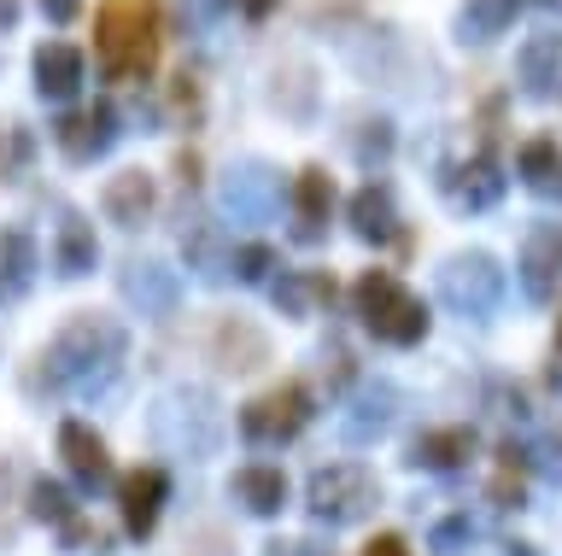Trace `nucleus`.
Returning <instances> with one entry per match:
<instances>
[{
    "label": "nucleus",
    "instance_id": "1",
    "mask_svg": "<svg viewBox=\"0 0 562 556\" xmlns=\"http://www.w3.org/2000/svg\"><path fill=\"white\" fill-rule=\"evenodd\" d=\"M123 352H130L123 322L100 317V310H77V317H70L59 334H53L42 352H35L24 387H30V393H65V387L94 393V375H100V370H117Z\"/></svg>",
    "mask_w": 562,
    "mask_h": 556
},
{
    "label": "nucleus",
    "instance_id": "2",
    "mask_svg": "<svg viewBox=\"0 0 562 556\" xmlns=\"http://www.w3.org/2000/svg\"><path fill=\"white\" fill-rule=\"evenodd\" d=\"M165 42L158 0H105L94 12V59L112 82H147Z\"/></svg>",
    "mask_w": 562,
    "mask_h": 556
},
{
    "label": "nucleus",
    "instance_id": "3",
    "mask_svg": "<svg viewBox=\"0 0 562 556\" xmlns=\"http://www.w3.org/2000/svg\"><path fill=\"white\" fill-rule=\"evenodd\" d=\"M351 305H358V317H363L369 334H375L381 345H398V352L422 345V340H428V328H434V310L422 305L393 270H363L358 282H351Z\"/></svg>",
    "mask_w": 562,
    "mask_h": 556
},
{
    "label": "nucleus",
    "instance_id": "4",
    "mask_svg": "<svg viewBox=\"0 0 562 556\" xmlns=\"http://www.w3.org/2000/svg\"><path fill=\"white\" fill-rule=\"evenodd\" d=\"M504 287H509L504 264H498L492 252H481V247H469V252H451L446 264H439V275H434V293H439V305H451L457 317H474V322H486L492 310L504 305Z\"/></svg>",
    "mask_w": 562,
    "mask_h": 556
},
{
    "label": "nucleus",
    "instance_id": "5",
    "mask_svg": "<svg viewBox=\"0 0 562 556\" xmlns=\"http://www.w3.org/2000/svg\"><path fill=\"white\" fill-rule=\"evenodd\" d=\"M305 503H311L316 521H328V527H351V521H363L381 503V480L369 475L363 463H323L305 480Z\"/></svg>",
    "mask_w": 562,
    "mask_h": 556
},
{
    "label": "nucleus",
    "instance_id": "6",
    "mask_svg": "<svg viewBox=\"0 0 562 556\" xmlns=\"http://www.w3.org/2000/svg\"><path fill=\"white\" fill-rule=\"evenodd\" d=\"M311 387L305 381H281V387H270L263 398H252V405L240 410V433L252 445H288V440H299L305 433V422H311Z\"/></svg>",
    "mask_w": 562,
    "mask_h": 556
},
{
    "label": "nucleus",
    "instance_id": "7",
    "mask_svg": "<svg viewBox=\"0 0 562 556\" xmlns=\"http://www.w3.org/2000/svg\"><path fill=\"white\" fill-rule=\"evenodd\" d=\"M509 177L498 170V159H492L486 147H474L469 159H451L439 164V194H446L457 212H492V205L504 200Z\"/></svg>",
    "mask_w": 562,
    "mask_h": 556
},
{
    "label": "nucleus",
    "instance_id": "8",
    "mask_svg": "<svg viewBox=\"0 0 562 556\" xmlns=\"http://www.w3.org/2000/svg\"><path fill=\"white\" fill-rule=\"evenodd\" d=\"M117 135H123L117 112L105 106V100H94V106H77V112H65L59 124H53V147H59L70 164H94L117 147Z\"/></svg>",
    "mask_w": 562,
    "mask_h": 556
},
{
    "label": "nucleus",
    "instance_id": "9",
    "mask_svg": "<svg viewBox=\"0 0 562 556\" xmlns=\"http://www.w3.org/2000/svg\"><path fill=\"white\" fill-rule=\"evenodd\" d=\"M516 275H521V293L533 305L562 299V223H533V229H527Z\"/></svg>",
    "mask_w": 562,
    "mask_h": 556
},
{
    "label": "nucleus",
    "instance_id": "10",
    "mask_svg": "<svg viewBox=\"0 0 562 556\" xmlns=\"http://www.w3.org/2000/svg\"><path fill=\"white\" fill-rule=\"evenodd\" d=\"M182 428V445H188V457H205V451H217V433H223V416L217 405H211L205 393H170V398H158V410H153V428Z\"/></svg>",
    "mask_w": 562,
    "mask_h": 556
},
{
    "label": "nucleus",
    "instance_id": "11",
    "mask_svg": "<svg viewBox=\"0 0 562 556\" xmlns=\"http://www.w3.org/2000/svg\"><path fill=\"white\" fill-rule=\"evenodd\" d=\"M211 363L217 370H228V375H252V370H263L270 363V334H263L258 322H246V317H223L217 328H211Z\"/></svg>",
    "mask_w": 562,
    "mask_h": 556
},
{
    "label": "nucleus",
    "instance_id": "12",
    "mask_svg": "<svg viewBox=\"0 0 562 556\" xmlns=\"http://www.w3.org/2000/svg\"><path fill=\"white\" fill-rule=\"evenodd\" d=\"M170 498V475L158 463L147 468H130V475L117 480V503H123V527H130L135 538H147L158 527V510H165Z\"/></svg>",
    "mask_w": 562,
    "mask_h": 556
},
{
    "label": "nucleus",
    "instance_id": "13",
    "mask_svg": "<svg viewBox=\"0 0 562 556\" xmlns=\"http://www.w3.org/2000/svg\"><path fill=\"white\" fill-rule=\"evenodd\" d=\"M117 287H123V299H130V305H140V317H170L176 299H182L176 270L153 264V258H130L123 275H117Z\"/></svg>",
    "mask_w": 562,
    "mask_h": 556
},
{
    "label": "nucleus",
    "instance_id": "14",
    "mask_svg": "<svg viewBox=\"0 0 562 556\" xmlns=\"http://www.w3.org/2000/svg\"><path fill=\"white\" fill-rule=\"evenodd\" d=\"M82 77H88L82 47H70V42H42V47H35V94H42V100H53V106L77 100Z\"/></svg>",
    "mask_w": 562,
    "mask_h": 556
},
{
    "label": "nucleus",
    "instance_id": "15",
    "mask_svg": "<svg viewBox=\"0 0 562 556\" xmlns=\"http://www.w3.org/2000/svg\"><path fill=\"white\" fill-rule=\"evenodd\" d=\"M100 212L117 223V229H140L158 212V182L147 170H117L112 182L100 188Z\"/></svg>",
    "mask_w": 562,
    "mask_h": 556
},
{
    "label": "nucleus",
    "instance_id": "16",
    "mask_svg": "<svg viewBox=\"0 0 562 556\" xmlns=\"http://www.w3.org/2000/svg\"><path fill=\"white\" fill-rule=\"evenodd\" d=\"M351 235L369 240V247H386V240H404L398 229V200H393V182H363L351 194Z\"/></svg>",
    "mask_w": 562,
    "mask_h": 556
},
{
    "label": "nucleus",
    "instance_id": "17",
    "mask_svg": "<svg viewBox=\"0 0 562 556\" xmlns=\"http://www.w3.org/2000/svg\"><path fill=\"white\" fill-rule=\"evenodd\" d=\"M288 200H293V240H323V223H328V212H334V177L323 164H305L293 177V188H288Z\"/></svg>",
    "mask_w": 562,
    "mask_h": 556
},
{
    "label": "nucleus",
    "instance_id": "18",
    "mask_svg": "<svg viewBox=\"0 0 562 556\" xmlns=\"http://www.w3.org/2000/svg\"><path fill=\"white\" fill-rule=\"evenodd\" d=\"M474 457V428L451 422V428H422L411 440V468H428V475H451V468H463Z\"/></svg>",
    "mask_w": 562,
    "mask_h": 556
},
{
    "label": "nucleus",
    "instance_id": "19",
    "mask_svg": "<svg viewBox=\"0 0 562 556\" xmlns=\"http://www.w3.org/2000/svg\"><path fill=\"white\" fill-rule=\"evenodd\" d=\"M59 457L70 463V475H77L82 486H112V451H105V440L88 422H59Z\"/></svg>",
    "mask_w": 562,
    "mask_h": 556
},
{
    "label": "nucleus",
    "instance_id": "20",
    "mask_svg": "<svg viewBox=\"0 0 562 556\" xmlns=\"http://www.w3.org/2000/svg\"><path fill=\"white\" fill-rule=\"evenodd\" d=\"M228 498H235L246 515H281V503H288V475H281L276 463H240L235 475H228Z\"/></svg>",
    "mask_w": 562,
    "mask_h": 556
},
{
    "label": "nucleus",
    "instance_id": "21",
    "mask_svg": "<svg viewBox=\"0 0 562 556\" xmlns=\"http://www.w3.org/2000/svg\"><path fill=\"white\" fill-rule=\"evenodd\" d=\"M516 82L527 100H551L562 82V36H527L516 54Z\"/></svg>",
    "mask_w": 562,
    "mask_h": 556
},
{
    "label": "nucleus",
    "instance_id": "22",
    "mask_svg": "<svg viewBox=\"0 0 562 556\" xmlns=\"http://www.w3.org/2000/svg\"><path fill=\"white\" fill-rule=\"evenodd\" d=\"M35 270H42V247H35L30 229H0V305L24 299L35 287Z\"/></svg>",
    "mask_w": 562,
    "mask_h": 556
},
{
    "label": "nucleus",
    "instance_id": "23",
    "mask_svg": "<svg viewBox=\"0 0 562 556\" xmlns=\"http://www.w3.org/2000/svg\"><path fill=\"white\" fill-rule=\"evenodd\" d=\"M281 200V177H270L263 164H240V170H228V182H223V205L235 217L246 223H258V217H270V205Z\"/></svg>",
    "mask_w": 562,
    "mask_h": 556
},
{
    "label": "nucleus",
    "instance_id": "24",
    "mask_svg": "<svg viewBox=\"0 0 562 556\" xmlns=\"http://www.w3.org/2000/svg\"><path fill=\"white\" fill-rule=\"evenodd\" d=\"M100 264V240H94V223L65 212L59 217V235H53V270L65 275V282H82L88 270Z\"/></svg>",
    "mask_w": 562,
    "mask_h": 556
},
{
    "label": "nucleus",
    "instance_id": "25",
    "mask_svg": "<svg viewBox=\"0 0 562 556\" xmlns=\"http://www.w3.org/2000/svg\"><path fill=\"white\" fill-rule=\"evenodd\" d=\"M334 293H340V287H334V275L328 270H288V275H276V282H270V299L281 305V317H311V310L316 305H334Z\"/></svg>",
    "mask_w": 562,
    "mask_h": 556
},
{
    "label": "nucleus",
    "instance_id": "26",
    "mask_svg": "<svg viewBox=\"0 0 562 556\" xmlns=\"http://www.w3.org/2000/svg\"><path fill=\"white\" fill-rule=\"evenodd\" d=\"M527 0H463L457 7V42H498Z\"/></svg>",
    "mask_w": 562,
    "mask_h": 556
},
{
    "label": "nucleus",
    "instance_id": "27",
    "mask_svg": "<svg viewBox=\"0 0 562 556\" xmlns=\"http://www.w3.org/2000/svg\"><path fill=\"white\" fill-rule=\"evenodd\" d=\"M521 498H527V451L498 445V468L486 480V503L492 510H521Z\"/></svg>",
    "mask_w": 562,
    "mask_h": 556
},
{
    "label": "nucleus",
    "instance_id": "28",
    "mask_svg": "<svg viewBox=\"0 0 562 556\" xmlns=\"http://www.w3.org/2000/svg\"><path fill=\"white\" fill-rule=\"evenodd\" d=\"M557 164H562V141H557V135H527V141L516 147V170H521V182L533 188V194L551 188Z\"/></svg>",
    "mask_w": 562,
    "mask_h": 556
},
{
    "label": "nucleus",
    "instance_id": "29",
    "mask_svg": "<svg viewBox=\"0 0 562 556\" xmlns=\"http://www.w3.org/2000/svg\"><path fill=\"white\" fill-rule=\"evenodd\" d=\"M351 124H358V135H346V147H351V159H358L363 170H375V164L393 159L398 135H393V124H386V117H369V112H358Z\"/></svg>",
    "mask_w": 562,
    "mask_h": 556
},
{
    "label": "nucleus",
    "instance_id": "30",
    "mask_svg": "<svg viewBox=\"0 0 562 556\" xmlns=\"http://www.w3.org/2000/svg\"><path fill=\"white\" fill-rule=\"evenodd\" d=\"M393 405H398V393H393V387H375V393L358 405V416H346V440H351V445L381 440V433L393 428Z\"/></svg>",
    "mask_w": 562,
    "mask_h": 556
},
{
    "label": "nucleus",
    "instance_id": "31",
    "mask_svg": "<svg viewBox=\"0 0 562 556\" xmlns=\"http://www.w3.org/2000/svg\"><path fill=\"white\" fill-rule=\"evenodd\" d=\"M30 515H35V521H53V527H70L82 510H77V498H70L59 480L42 475V480H30Z\"/></svg>",
    "mask_w": 562,
    "mask_h": 556
},
{
    "label": "nucleus",
    "instance_id": "32",
    "mask_svg": "<svg viewBox=\"0 0 562 556\" xmlns=\"http://www.w3.org/2000/svg\"><path fill=\"white\" fill-rule=\"evenodd\" d=\"M228 270H235L240 282H270V270H276V247H263V240H246V247L228 252Z\"/></svg>",
    "mask_w": 562,
    "mask_h": 556
},
{
    "label": "nucleus",
    "instance_id": "33",
    "mask_svg": "<svg viewBox=\"0 0 562 556\" xmlns=\"http://www.w3.org/2000/svg\"><path fill=\"white\" fill-rule=\"evenodd\" d=\"M469 545H474V521H469V510H463V515H446V521L434 527V538H428L434 556H463Z\"/></svg>",
    "mask_w": 562,
    "mask_h": 556
},
{
    "label": "nucleus",
    "instance_id": "34",
    "mask_svg": "<svg viewBox=\"0 0 562 556\" xmlns=\"http://www.w3.org/2000/svg\"><path fill=\"white\" fill-rule=\"evenodd\" d=\"M527 463H533L544 480H557V486H562V416L533 440V457H527Z\"/></svg>",
    "mask_w": 562,
    "mask_h": 556
},
{
    "label": "nucleus",
    "instance_id": "35",
    "mask_svg": "<svg viewBox=\"0 0 562 556\" xmlns=\"http://www.w3.org/2000/svg\"><path fill=\"white\" fill-rule=\"evenodd\" d=\"M170 112H176V124H188V129H193V124H200V112H205V94H200V77H188V71H182V77H176V82H170Z\"/></svg>",
    "mask_w": 562,
    "mask_h": 556
},
{
    "label": "nucleus",
    "instance_id": "36",
    "mask_svg": "<svg viewBox=\"0 0 562 556\" xmlns=\"http://www.w3.org/2000/svg\"><path fill=\"white\" fill-rule=\"evenodd\" d=\"M59 533H65V551H105V533H100L88 515H77V521H70V527H59Z\"/></svg>",
    "mask_w": 562,
    "mask_h": 556
},
{
    "label": "nucleus",
    "instance_id": "37",
    "mask_svg": "<svg viewBox=\"0 0 562 556\" xmlns=\"http://www.w3.org/2000/svg\"><path fill=\"white\" fill-rule=\"evenodd\" d=\"M323 370H328V387H334V393H340L346 381L358 375V370H351V352H346V345H323Z\"/></svg>",
    "mask_w": 562,
    "mask_h": 556
},
{
    "label": "nucleus",
    "instance_id": "38",
    "mask_svg": "<svg viewBox=\"0 0 562 556\" xmlns=\"http://www.w3.org/2000/svg\"><path fill=\"white\" fill-rule=\"evenodd\" d=\"M363 556H411V545H404L398 533H375V538L363 545Z\"/></svg>",
    "mask_w": 562,
    "mask_h": 556
},
{
    "label": "nucleus",
    "instance_id": "39",
    "mask_svg": "<svg viewBox=\"0 0 562 556\" xmlns=\"http://www.w3.org/2000/svg\"><path fill=\"white\" fill-rule=\"evenodd\" d=\"M223 7H235L240 19H252V24H263V19H270V12L281 7V0H223Z\"/></svg>",
    "mask_w": 562,
    "mask_h": 556
},
{
    "label": "nucleus",
    "instance_id": "40",
    "mask_svg": "<svg viewBox=\"0 0 562 556\" xmlns=\"http://www.w3.org/2000/svg\"><path fill=\"white\" fill-rule=\"evenodd\" d=\"M42 12H47L53 24H70V19L82 12V0H42Z\"/></svg>",
    "mask_w": 562,
    "mask_h": 556
},
{
    "label": "nucleus",
    "instance_id": "41",
    "mask_svg": "<svg viewBox=\"0 0 562 556\" xmlns=\"http://www.w3.org/2000/svg\"><path fill=\"white\" fill-rule=\"evenodd\" d=\"M176 177H182V188H200V159H193V152H176Z\"/></svg>",
    "mask_w": 562,
    "mask_h": 556
},
{
    "label": "nucleus",
    "instance_id": "42",
    "mask_svg": "<svg viewBox=\"0 0 562 556\" xmlns=\"http://www.w3.org/2000/svg\"><path fill=\"white\" fill-rule=\"evenodd\" d=\"M270 556H328L323 545H305V538H293V545H270Z\"/></svg>",
    "mask_w": 562,
    "mask_h": 556
},
{
    "label": "nucleus",
    "instance_id": "43",
    "mask_svg": "<svg viewBox=\"0 0 562 556\" xmlns=\"http://www.w3.org/2000/svg\"><path fill=\"white\" fill-rule=\"evenodd\" d=\"M18 24V0H0V30H12Z\"/></svg>",
    "mask_w": 562,
    "mask_h": 556
},
{
    "label": "nucleus",
    "instance_id": "44",
    "mask_svg": "<svg viewBox=\"0 0 562 556\" xmlns=\"http://www.w3.org/2000/svg\"><path fill=\"white\" fill-rule=\"evenodd\" d=\"M544 200H562V164H557V177H551V188H544Z\"/></svg>",
    "mask_w": 562,
    "mask_h": 556
},
{
    "label": "nucleus",
    "instance_id": "45",
    "mask_svg": "<svg viewBox=\"0 0 562 556\" xmlns=\"http://www.w3.org/2000/svg\"><path fill=\"white\" fill-rule=\"evenodd\" d=\"M533 7H562V0H533Z\"/></svg>",
    "mask_w": 562,
    "mask_h": 556
}]
</instances>
